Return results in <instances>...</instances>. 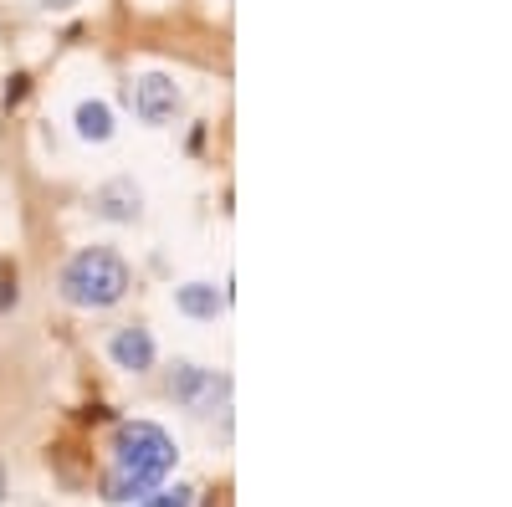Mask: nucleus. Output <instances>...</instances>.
Instances as JSON below:
<instances>
[{"label":"nucleus","mask_w":512,"mask_h":507,"mask_svg":"<svg viewBox=\"0 0 512 507\" xmlns=\"http://www.w3.org/2000/svg\"><path fill=\"white\" fill-rule=\"evenodd\" d=\"M175 441H169L159 426H149V420H134V426H118L113 436V472L103 482V497L108 502H139L149 497L164 472L175 467Z\"/></svg>","instance_id":"obj_1"},{"label":"nucleus","mask_w":512,"mask_h":507,"mask_svg":"<svg viewBox=\"0 0 512 507\" xmlns=\"http://www.w3.org/2000/svg\"><path fill=\"white\" fill-rule=\"evenodd\" d=\"M128 292V267L108 246H82L62 267V298L77 308H113Z\"/></svg>","instance_id":"obj_2"},{"label":"nucleus","mask_w":512,"mask_h":507,"mask_svg":"<svg viewBox=\"0 0 512 507\" xmlns=\"http://www.w3.org/2000/svg\"><path fill=\"white\" fill-rule=\"evenodd\" d=\"M128 98H134V113L144 123H169L180 113V82L164 77V72H144L134 88H128Z\"/></svg>","instance_id":"obj_3"},{"label":"nucleus","mask_w":512,"mask_h":507,"mask_svg":"<svg viewBox=\"0 0 512 507\" xmlns=\"http://www.w3.org/2000/svg\"><path fill=\"white\" fill-rule=\"evenodd\" d=\"M98 216L103 221H118V226H134L139 216H144V190L134 185V180H108L103 190H98Z\"/></svg>","instance_id":"obj_4"},{"label":"nucleus","mask_w":512,"mask_h":507,"mask_svg":"<svg viewBox=\"0 0 512 507\" xmlns=\"http://www.w3.org/2000/svg\"><path fill=\"white\" fill-rule=\"evenodd\" d=\"M169 390H175L185 405L205 410L216 395H226V379H216L210 369H195V364H180V369H175V379H169Z\"/></svg>","instance_id":"obj_5"},{"label":"nucleus","mask_w":512,"mask_h":507,"mask_svg":"<svg viewBox=\"0 0 512 507\" xmlns=\"http://www.w3.org/2000/svg\"><path fill=\"white\" fill-rule=\"evenodd\" d=\"M108 354H113L118 369L144 374V369H154V338H149L144 328H118V333H113V344H108Z\"/></svg>","instance_id":"obj_6"},{"label":"nucleus","mask_w":512,"mask_h":507,"mask_svg":"<svg viewBox=\"0 0 512 507\" xmlns=\"http://www.w3.org/2000/svg\"><path fill=\"white\" fill-rule=\"evenodd\" d=\"M175 308L185 318H216V313H226V292L216 282H185V287H175Z\"/></svg>","instance_id":"obj_7"},{"label":"nucleus","mask_w":512,"mask_h":507,"mask_svg":"<svg viewBox=\"0 0 512 507\" xmlns=\"http://www.w3.org/2000/svg\"><path fill=\"white\" fill-rule=\"evenodd\" d=\"M72 123H77V139H82V144H108V139H113V108L98 103V98L77 103Z\"/></svg>","instance_id":"obj_8"},{"label":"nucleus","mask_w":512,"mask_h":507,"mask_svg":"<svg viewBox=\"0 0 512 507\" xmlns=\"http://www.w3.org/2000/svg\"><path fill=\"white\" fill-rule=\"evenodd\" d=\"M134 507H195V487H164V492H154V497H139Z\"/></svg>","instance_id":"obj_9"},{"label":"nucleus","mask_w":512,"mask_h":507,"mask_svg":"<svg viewBox=\"0 0 512 507\" xmlns=\"http://www.w3.org/2000/svg\"><path fill=\"white\" fill-rule=\"evenodd\" d=\"M16 308V267H0V313Z\"/></svg>","instance_id":"obj_10"},{"label":"nucleus","mask_w":512,"mask_h":507,"mask_svg":"<svg viewBox=\"0 0 512 507\" xmlns=\"http://www.w3.org/2000/svg\"><path fill=\"white\" fill-rule=\"evenodd\" d=\"M26 98V77H11V88H6V103H21Z\"/></svg>","instance_id":"obj_11"},{"label":"nucleus","mask_w":512,"mask_h":507,"mask_svg":"<svg viewBox=\"0 0 512 507\" xmlns=\"http://www.w3.org/2000/svg\"><path fill=\"white\" fill-rule=\"evenodd\" d=\"M41 6H47V11H62V6H72V0H41Z\"/></svg>","instance_id":"obj_12"}]
</instances>
